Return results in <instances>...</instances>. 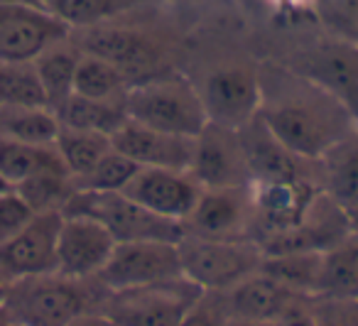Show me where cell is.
<instances>
[{
    "label": "cell",
    "instance_id": "cell-7",
    "mask_svg": "<svg viewBox=\"0 0 358 326\" xmlns=\"http://www.w3.org/2000/svg\"><path fill=\"white\" fill-rule=\"evenodd\" d=\"M196 91L206 118L214 125L238 130L258 115L260 108V64L241 57L216 62L201 74Z\"/></svg>",
    "mask_w": 358,
    "mask_h": 326
},
{
    "label": "cell",
    "instance_id": "cell-10",
    "mask_svg": "<svg viewBox=\"0 0 358 326\" xmlns=\"http://www.w3.org/2000/svg\"><path fill=\"white\" fill-rule=\"evenodd\" d=\"M179 277L185 275H182L177 243L133 241L115 243L108 262L103 265L96 280L108 292H120L179 280Z\"/></svg>",
    "mask_w": 358,
    "mask_h": 326
},
{
    "label": "cell",
    "instance_id": "cell-27",
    "mask_svg": "<svg viewBox=\"0 0 358 326\" xmlns=\"http://www.w3.org/2000/svg\"><path fill=\"white\" fill-rule=\"evenodd\" d=\"M50 169H64L66 172L55 145H22L0 140V172L13 189L25 179L40 172H50Z\"/></svg>",
    "mask_w": 358,
    "mask_h": 326
},
{
    "label": "cell",
    "instance_id": "cell-2",
    "mask_svg": "<svg viewBox=\"0 0 358 326\" xmlns=\"http://www.w3.org/2000/svg\"><path fill=\"white\" fill-rule=\"evenodd\" d=\"M108 290L96 277L74 280L59 272L10 280L3 309L15 326H66L79 314L101 309Z\"/></svg>",
    "mask_w": 358,
    "mask_h": 326
},
{
    "label": "cell",
    "instance_id": "cell-37",
    "mask_svg": "<svg viewBox=\"0 0 358 326\" xmlns=\"http://www.w3.org/2000/svg\"><path fill=\"white\" fill-rule=\"evenodd\" d=\"M231 314L221 292H201L179 326H229Z\"/></svg>",
    "mask_w": 358,
    "mask_h": 326
},
{
    "label": "cell",
    "instance_id": "cell-36",
    "mask_svg": "<svg viewBox=\"0 0 358 326\" xmlns=\"http://www.w3.org/2000/svg\"><path fill=\"white\" fill-rule=\"evenodd\" d=\"M32 218H35V211L15 189L0 194V246L13 241Z\"/></svg>",
    "mask_w": 358,
    "mask_h": 326
},
{
    "label": "cell",
    "instance_id": "cell-22",
    "mask_svg": "<svg viewBox=\"0 0 358 326\" xmlns=\"http://www.w3.org/2000/svg\"><path fill=\"white\" fill-rule=\"evenodd\" d=\"M319 189L341 208L358 206V128L317 160Z\"/></svg>",
    "mask_w": 358,
    "mask_h": 326
},
{
    "label": "cell",
    "instance_id": "cell-40",
    "mask_svg": "<svg viewBox=\"0 0 358 326\" xmlns=\"http://www.w3.org/2000/svg\"><path fill=\"white\" fill-rule=\"evenodd\" d=\"M66 326H118L113 319H110L106 311L101 309H91V311H84V314H79L74 321H69Z\"/></svg>",
    "mask_w": 358,
    "mask_h": 326
},
{
    "label": "cell",
    "instance_id": "cell-44",
    "mask_svg": "<svg viewBox=\"0 0 358 326\" xmlns=\"http://www.w3.org/2000/svg\"><path fill=\"white\" fill-rule=\"evenodd\" d=\"M348 226H351V233L353 236H358V206L348 208Z\"/></svg>",
    "mask_w": 358,
    "mask_h": 326
},
{
    "label": "cell",
    "instance_id": "cell-43",
    "mask_svg": "<svg viewBox=\"0 0 358 326\" xmlns=\"http://www.w3.org/2000/svg\"><path fill=\"white\" fill-rule=\"evenodd\" d=\"M0 6H45V0H0Z\"/></svg>",
    "mask_w": 358,
    "mask_h": 326
},
{
    "label": "cell",
    "instance_id": "cell-26",
    "mask_svg": "<svg viewBox=\"0 0 358 326\" xmlns=\"http://www.w3.org/2000/svg\"><path fill=\"white\" fill-rule=\"evenodd\" d=\"M55 113L66 128L91 130V133L108 135V138L128 120L123 101H94L76 94H71Z\"/></svg>",
    "mask_w": 358,
    "mask_h": 326
},
{
    "label": "cell",
    "instance_id": "cell-15",
    "mask_svg": "<svg viewBox=\"0 0 358 326\" xmlns=\"http://www.w3.org/2000/svg\"><path fill=\"white\" fill-rule=\"evenodd\" d=\"M185 233L199 238H253L250 184L201 189L199 201L185 218Z\"/></svg>",
    "mask_w": 358,
    "mask_h": 326
},
{
    "label": "cell",
    "instance_id": "cell-28",
    "mask_svg": "<svg viewBox=\"0 0 358 326\" xmlns=\"http://www.w3.org/2000/svg\"><path fill=\"white\" fill-rule=\"evenodd\" d=\"M55 148L59 153L62 162H64L66 172H69L71 182H76L84 174H89L110 153L113 145H110L108 135L66 128V125L59 123V135L55 140Z\"/></svg>",
    "mask_w": 358,
    "mask_h": 326
},
{
    "label": "cell",
    "instance_id": "cell-9",
    "mask_svg": "<svg viewBox=\"0 0 358 326\" xmlns=\"http://www.w3.org/2000/svg\"><path fill=\"white\" fill-rule=\"evenodd\" d=\"M285 66L334 96L358 120V45L322 35L294 50Z\"/></svg>",
    "mask_w": 358,
    "mask_h": 326
},
{
    "label": "cell",
    "instance_id": "cell-23",
    "mask_svg": "<svg viewBox=\"0 0 358 326\" xmlns=\"http://www.w3.org/2000/svg\"><path fill=\"white\" fill-rule=\"evenodd\" d=\"M81 50L71 42V37L52 45L37 57L32 64L40 76V84L45 89L47 106L57 111L71 94H74V74L76 64H79Z\"/></svg>",
    "mask_w": 358,
    "mask_h": 326
},
{
    "label": "cell",
    "instance_id": "cell-21",
    "mask_svg": "<svg viewBox=\"0 0 358 326\" xmlns=\"http://www.w3.org/2000/svg\"><path fill=\"white\" fill-rule=\"evenodd\" d=\"M234 319H253V321H275L297 297L282 287L278 280L265 275L263 270L253 272L231 290L221 292Z\"/></svg>",
    "mask_w": 358,
    "mask_h": 326
},
{
    "label": "cell",
    "instance_id": "cell-17",
    "mask_svg": "<svg viewBox=\"0 0 358 326\" xmlns=\"http://www.w3.org/2000/svg\"><path fill=\"white\" fill-rule=\"evenodd\" d=\"M115 248V238L99 221L64 216L57 238V272L74 280L99 277Z\"/></svg>",
    "mask_w": 358,
    "mask_h": 326
},
{
    "label": "cell",
    "instance_id": "cell-29",
    "mask_svg": "<svg viewBox=\"0 0 358 326\" xmlns=\"http://www.w3.org/2000/svg\"><path fill=\"white\" fill-rule=\"evenodd\" d=\"M260 270L278 280L289 292L302 297H314L322 272V253H280L265 255Z\"/></svg>",
    "mask_w": 358,
    "mask_h": 326
},
{
    "label": "cell",
    "instance_id": "cell-30",
    "mask_svg": "<svg viewBox=\"0 0 358 326\" xmlns=\"http://www.w3.org/2000/svg\"><path fill=\"white\" fill-rule=\"evenodd\" d=\"M145 3L148 0H45V6L66 22L71 32L130 15Z\"/></svg>",
    "mask_w": 358,
    "mask_h": 326
},
{
    "label": "cell",
    "instance_id": "cell-25",
    "mask_svg": "<svg viewBox=\"0 0 358 326\" xmlns=\"http://www.w3.org/2000/svg\"><path fill=\"white\" fill-rule=\"evenodd\" d=\"M317 295L358 299V236L351 233L322 253Z\"/></svg>",
    "mask_w": 358,
    "mask_h": 326
},
{
    "label": "cell",
    "instance_id": "cell-35",
    "mask_svg": "<svg viewBox=\"0 0 358 326\" xmlns=\"http://www.w3.org/2000/svg\"><path fill=\"white\" fill-rule=\"evenodd\" d=\"M138 169V164L110 148V153L89 174L76 179L74 189H81V192H123L125 184L133 179Z\"/></svg>",
    "mask_w": 358,
    "mask_h": 326
},
{
    "label": "cell",
    "instance_id": "cell-45",
    "mask_svg": "<svg viewBox=\"0 0 358 326\" xmlns=\"http://www.w3.org/2000/svg\"><path fill=\"white\" fill-rule=\"evenodd\" d=\"M8 287H10V277H8L6 272L0 270V304H3V297H6Z\"/></svg>",
    "mask_w": 358,
    "mask_h": 326
},
{
    "label": "cell",
    "instance_id": "cell-1",
    "mask_svg": "<svg viewBox=\"0 0 358 326\" xmlns=\"http://www.w3.org/2000/svg\"><path fill=\"white\" fill-rule=\"evenodd\" d=\"M258 118L285 148L312 162L358 128L346 106L285 64L273 62L260 64Z\"/></svg>",
    "mask_w": 358,
    "mask_h": 326
},
{
    "label": "cell",
    "instance_id": "cell-12",
    "mask_svg": "<svg viewBox=\"0 0 358 326\" xmlns=\"http://www.w3.org/2000/svg\"><path fill=\"white\" fill-rule=\"evenodd\" d=\"M319 192L322 189L312 179H255L250 182L253 238L260 243L265 238L294 228Z\"/></svg>",
    "mask_w": 358,
    "mask_h": 326
},
{
    "label": "cell",
    "instance_id": "cell-8",
    "mask_svg": "<svg viewBox=\"0 0 358 326\" xmlns=\"http://www.w3.org/2000/svg\"><path fill=\"white\" fill-rule=\"evenodd\" d=\"M201 290L187 277L135 290L108 292L101 311L118 326H179Z\"/></svg>",
    "mask_w": 358,
    "mask_h": 326
},
{
    "label": "cell",
    "instance_id": "cell-41",
    "mask_svg": "<svg viewBox=\"0 0 358 326\" xmlns=\"http://www.w3.org/2000/svg\"><path fill=\"white\" fill-rule=\"evenodd\" d=\"M275 10L285 13V15H309L312 0H270Z\"/></svg>",
    "mask_w": 358,
    "mask_h": 326
},
{
    "label": "cell",
    "instance_id": "cell-31",
    "mask_svg": "<svg viewBox=\"0 0 358 326\" xmlns=\"http://www.w3.org/2000/svg\"><path fill=\"white\" fill-rule=\"evenodd\" d=\"M130 81L113 64L94 55L81 52L74 74V94L94 101H123Z\"/></svg>",
    "mask_w": 358,
    "mask_h": 326
},
{
    "label": "cell",
    "instance_id": "cell-14",
    "mask_svg": "<svg viewBox=\"0 0 358 326\" xmlns=\"http://www.w3.org/2000/svg\"><path fill=\"white\" fill-rule=\"evenodd\" d=\"M201 189L204 187L192 177L189 169L140 167L125 184L123 194L167 221L185 223L194 204L199 201Z\"/></svg>",
    "mask_w": 358,
    "mask_h": 326
},
{
    "label": "cell",
    "instance_id": "cell-24",
    "mask_svg": "<svg viewBox=\"0 0 358 326\" xmlns=\"http://www.w3.org/2000/svg\"><path fill=\"white\" fill-rule=\"evenodd\" d=\"M59 118L47 106H3L0 104V140L22 145H55Z\"/></svg>",
    "mask_w": 358,
    "mask_h": 326
},
{
    "label": "cell",
    "instance_id": "cell-34",
    "mask_svg": "<svg viewBox=\"0 0 358 326\" xmlns=\"http://www.w3.org/2000/svg\"><path fill=\"white\" fill-rule=\"evenodd\" d=\"M309 17L322 27V35L358 45V0H312Z\"/></svg>",
    "mask_w": 358,
    "mask_h": 326
},
{
    "label": "cell",
    "instance_id": "cell-18",
    "mask_svg": "<svg viewBox=\"0 0 358 326\" xmlns=\"http://www.w3.org/2000/svg\"><path fill=\"white\" fill-rule=\"evenodd\" d=\"M62 213H35L13 241L0 246V270L10 280L57 272V238Z\"/></svg>",
    "mask_w": 358,
    "mask_h": 326
},
{
    "label": "cell",
    "instance_id": "cell-32",
    "mask_svg": "<svg viewBox=\"0 0 358 326\" xmlns=\"http://www.w3.org/2000/svg\"><path fill=\"white\" fill-rule=\"evenodd\" d=\"M15 192L30 204L35 213H62L76 189L64 169H50L17 184Z\"/></svg>",
    "mask_w": 358,
    "mask_h": 326
},
{
    "label": "cell",
    "instance_id": "cell-47",
    "mask_svg": "<svg viewBox=\"0 0 358 326\" xmlns=\"http://www.w3.org/2000/svg\"><path fill=\"white\" fill-rule=\"evenodd\" d=\"M10 184H8V179L6 177H3V172H0V194H3V192H10Z\"/></svg>",
    "mask_w": 358,
    "mask_h": 326
},
{
    "label": "cell",
    "instance_id": "cell-38",
    "mask_svg": "<svg viewBox=\"0 0 358 326\" xmlns=\"http://www.w3.org/2000/svg\"><path fill=\"white\" fill-rule=\"evenodd\" d=\"M312 311L317 326H358V299L314 295Z\"/></svg>",
    "mask_w": 358,
    "mask_h": 326
},
{
    "label": "cell",
    "instance_id": "cell-3",
    "mask_svg": "<svg viewBox=\"0 0 358 326\" xmlns=\"http://www.w3.org/2000/svg\"><path fill=\"white\" fill-rule=\"evenodd\" d=\"M123 106L135 123L182 138H196L209 123L194 79L177 69L133 84Z\"/></svg>",
    "mask_w": 358,
    "mask_h": 326
},
{
    "label": "cell",
    "instance_id": "cell-16",
    "mask_svg": "<svg viewBox=\"0 0 358 326\" xmlns=\"http://www.w3.org/2000/svg\"><path fill=\"white\" fill-rule=\"evenodd\" d=\"M346 236H351L346 208H341L334 199H329L324 192H319L297 226L260 241V248H263L265 255L324 253L336 246V243H341Z\"/></svg>",
    "mask_w": 358,
    "mask_h": 326
},
{
    "label": "cell",
    "instance_id": "cell-39",
    "mask_svg": "<svg viewBox=\"0 0 358 326\" xmlns=\"http://www.w3.org/2000/svg\"><path fill=\"white\" fill-rule=\"evenodd\" d=\"M278 326H317L312 311V297H297L282 314L275 319Z\"/></svg>",
    "mask_w": 358,
    "mask_h": 326
},
{
    "label": "cell",
    "instance_id": "cell-13",
    "mask_svg": "<svg viewBox=\"0 0 358 326\" xmlns=\"http://www.w3.org/2000/svg\"><path fill=\"white\" fill-rule=\"evenodd\" d=\"M189 172L204 189L245 187L253 182L238 130L206 123L194 138Z\"/></svg>",
    "mask_w": 358,
    "mask_h": 326
},
{
    "label": "cell",
    "instance_id": "cell-6",
    "mask_svg": "<svg viewBox=\"0 0 358 326\" xmlns=\"http://www.w3.org/2000/svg\"><path fill=\"white\" fill-rule=\"evenodd\" d=\"M62 216H86L99 221L115 243L133 241H164L179 243L185 226L157 216L145 206L135 204L123 192H81L76 189L66 201Z\"/></svg>",
    "mask_w": 358,
    "mask_h": 326
},
{
    "label": "cell",
    "instance_id": "cell-19",
    "mask_svg": "<svg viewBox=\"0 0 358 326\" xmlns=\"http://www.w3.org/2000/svg\"><path fill=\"white\" fill-rule=\"evenodd\" d=\"M238 138L243 145L245 162L250 169V179H312L319 184L317 162L294 155L285 148L263 120L255 115L250 123L238 128Z\"/></svg>",
    "mask_w": 358,
    "mask_h": 326
},
{
    "label": "cell",
    "instance_id": "cell-5",
    "mask_svg": "<svg viewBox=\"0 0 358 326\" xmlns=\"http://www.w3.org/2000/svg\"><path fill=\"white\" fill-rule=\"evenodd\" d=\"M182 275L201 292H226L263 265V248L255 238L185 236L177 243Z\"/></svg>",
    "mask_w": 358,
    "mask_h": 326
},
{
    "label": "cell",
    "instance_id": "cell-20",
    "mask_svg": "<svg viewBox=\"0 0 358 326\" xmlns=\"http://www.w3.org/2000/svg\"><path fill=\"white\" fill-rule=\"evenodd\" d=\"M110 145L115 153L128 157L138 167L159 169H189L192 153H194V138L162 133L130 118L110 135Z\"/></svg>",
    "mask_w": 358,
    "mask_h": 326
},
{
    "label": "cell",
    "instance_id": "cell-46",
    "mask_svg": "<svg viewBox=\"0 0 358 326\" xmlns=\"http://www.w3.org/2000/svg\"><path fill=\"white\" fill-rule=\"evenodd\" d=\"M0 326H15L10 321V316L6 314V309H3V304H0Z\"/></svg>",
    "mask_w": 358,
    "mask_h": 326
},
{
    "label": "cell",
    "instance_id": "cell-4",
    "mask_svg": "<svg viewBox=\"0 0 358 326\" xmlns=\"http://www.w3.org/2000/svg\"><path fill=\"white\" fill-rule=\"evenodd\" d=\"M125 17L128 15L74 30L69 37L84 55L101 57L118 71H123L130 86L172 69L169 66L172 45L159 37L152 27L128 22Z\"/></svg>",
    "mask_w": 358,
    "mask_h": 326
},
{
    "label": "cell",
    "instance_id": "cell-42",
    "mask_svg": "<svg viewBox=\"0 0 358 326\" xmlns=\"http://www.w3.org/2000/svg\"><path fill=\"white\" fill-rule=\"evenodd\" d=\"M229 326H278L275 321H253V319H234L231 316Z\"/></svg>",
    "mask_w": 358,
    "mask_h": 326
},
{
    "label": "cell",
    "instance_id": "cell-33",
    "mask_svg": "<svg viewBox=\"0 0 358 326\" xmlns=\"http://www.w3.org/2000/svg\"><path fill=\"white\" fill-rule=\"evenodd\" d=\"M0 104L3 106H47L45 89L32 62L0 64ZM50 108V106H47Z\"/></svg>",
    "mask_w": 358,
    "mask_h": 326
},
{
    "label": "cell",
    "instance_id": "cell-11",
    "mask_svg": "<svg viewBox=\"0 0 358 326\" xmlns=\"http://www.w3.org/2000/svg\"><path fill=\"white\" fill-rule=\"evenodd\" d=\"M69 35L71 27L47 6H0V64L35 62Z\"/></svg>",
    "mask_w": 358,
    "mask_h": 326
}]
</instances>
